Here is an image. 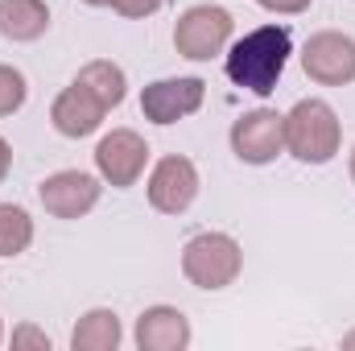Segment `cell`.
I'll return each mask as SVG.
<instances>
[{
  "label": "cell",
  "mask_w": 355,
  "mask_h": 351,
  "mask_svg": "<svg viewBox=\"0 0 355 351\" xmlns=\"http://www.w3.org/2000/svg\"><path fill=\"white\" fill-rule=\"evenodd\" d=\"M289 54H293L289 29L285 25H261L227 50V79L265 99L277 91V79L285 75Z\"/></svg>",
  "instance_id": "cell-1"
},
{
  "label": "cell",
  "mask_w": 355,
  "mask_h": 351,
  "mask_svg": "<svg viewBox=\"0 0 355 351\" xmlns=\"http://www.w3.org/2000/svg\"><path fill=\"white\" fill-rule=\"evenodd\" d=\"M343 145V124L327 99H297L285 112V149L306 166H327Z\"/></svg>",
  "instance_id": "cell-2"
},
{
  "label": "cell",
  "mask_w": 355,
  "mask_h": 351,
  "mask_svg": "<svg viewBox=\"0 0 355 351\" xmlns=\"http://www.w3.org/2000/svg\"><path fill=\"white\" fill-rule=\"evenodd\" d=\"M244 268V252L227 232H198L182 248V273L198 289H227Z\"/></svg>",
  "instance_id": "cell-3"
},
{
  "label": "cell",
  "mask_w": 355,
  "mask_h": 351,
  "mask_svg": "<svg viewBox=\"0 0 355 351\" xmlns=\"http://www.w3.org/2000/svg\"><path fill=\"white\" fill-rule=\"evenodd\" d=\"M232 42V12L215 4H194L178 17L174 25V50L190 62H207L223 54Z\"/></svg>",
  "instance_id": "cell-4"
},
{
  "label": "cell",
  "mask_w": 355,
  "mask_h": 351,
  "mask_svg": "<svg viewBox=\"0 0 355 351\" xmlns=\"http://www.w3.org/2000/svg\"><path fill=\"white\" fill-rule=\"evenodd\" d=\"M281 149H285V116L281 112L257 108L232 124V153L244 166H268L281 157Z\"/></svg>",
  "instance_id": "cell-5"
},
{
  "label": "cell",
  "mask_w": 355,
  "mask_h": 351,
  "mask_svg": "<svg viewBox=\"0 0 355 351\" xmlns=\"http://www.w3.org/2000/svg\"><path fill=\"white\" fill-rule=\"evenodd\" d=\"M145 166H149V145L132 128H112L95 145V170H99V178L107 186H116V190L137 186V178L145 174Z\"/></svg>",
  "instance_id": "cell-6"
},
{
  "label": "cell",
  "mask_w": 355,
  "mask_h": 351,
  "mask_svg": "<svg viewBox=\"0 0 355 351\" xmlns=\"http://www.w3.org/2000/svg\"><path fill=\"white\" fill-rule=\"evenodd\" d=\"M302 71L322 83V87H343L355 79V37L347 33H314L306 46H302Z\"/></svg>",
  "instance_id": "cell-7"
},
{
  "label": "cell",
  "mask_w": 355,
  "mask_h": 351,
  "mask_svg": "<svg viewBox=\"0 0 355 351\" xmlns=\"http://www.w3.org/2000/svg\"><path fill=\"white\" fill-rule=\"evenodd\" d=\"M99 194H103V182L83 170H58L37 186V198H42L46 215H54V219H83L99 203Z\"/></svg>",
  "instance_id": "cell-8"
},
{
  "label": "cell",
  "mask_w": 355,
  "mask_h": 351,
  "mask_svg": "<svg viewBox=\"0 0 355 351\" xmlns=\"http://www.w3.org/2000/svg\"><path fill=\"white\" fill-rule=\"evenodd\" d=\"M149 207L153 211H162V215H182V211H190V203L198 198V170H194V162L190 157H162L157 166H153V174H149Z\"/></svg>",
  "instance_id": "cell-9"
},
{
  "label": "cell",
  "mask_w": 355,
  "mask_h": 351,
  "mask_svg": "<svg viewBox=\"0 0 355 351\" xmlns=\"http://www.w3.org/2000/svg\"><path fill=\"white\" fill-rule=\"evenodd\" d=\"M202 95H207V83L194 79V75L157 79V83H149L141 91V112L153 124H178V120H186L202 108Z\"/></svg>",
  "instance_id": "cell-10"
},
{
  "label": "cell",
  "mask_w": 355,
  "mask_h": 351,
  "mask_svg": "<svg viewBox=\"0 0 355 351\" xmlns=\"http://www.w3.org/2000/svg\"><path fill=\"white\" fill-rule=\"evenodd\" d=\"M103 116H107V108H103L87 87H79V83H71L67 91H58V99L50 103V124H54L62 137H71V141L91 137V132L103 124Z\"/></svg>",
  "instance_id": "cell-11"
},
{
  "label": "cell",
  "mask_w": 355,
  "mask_h": 351,
  "mask_svg": "<svg viewBox=\"0 0 355 351\" xmlns=\"http://www.w3.org/2000/svg\"><path fill=\"white\" fill-rule=\"evenodd\" d=\"M137 348L141 351H182L190 348V318L178 306H149L137 318Z\"/></svg>",
  "instance_id": "cell-12"
},
{
  "label": "cell",
  "mask_w": 355,
  "mask_h": 351,
  "mask_svg": "<svg viewBox=\"0 0 355 351\" xmlns=\"http://www.w3.org/2000/svg\"><path fill=\"white\" fill-rule=\"evenodd\" d=\"M50 29L46 0H0V33L8 42H37Z\"/></svg>",
  "instance_id": "cell-13"
},
{
  "label": "cell",
  "mask_w": 355,
  "mask_h": 351,
  "mask_svg": "<svg viewBox=\"0 0 355 351\" xmlns=\"http://www.w3.org/2000/svg\"><path fill=\"white\" fill-rule=\"evenodd\" d=\"M120 339H124V331H120V314L116 310H87L79 323H75V331H71V348L75 351H116L120 348Z\"/></svg>",
  "instance_id": "cell-14"
},
{
  "label": "cell",
  "mask_w": 355,
  "mask_h": 351,
  "mask_svg": "<svg viewBox=\"0 0 355 351\" xmlns=\"http://www.w3.org/2000/svg\"><path fill=\"white\" fill-rule=\"evenodd\" d=\"M75 83L79 87H87L107 112L112 108H120L124 103V95H128V75L112 62V58H95V62H87L79 75H75Z\"/></svg>",
  "instance_id": "cell-15"
},
{
  "label": "cell",
  "mask_w": 355,
  "mask_h": 351,
  "mask_svg": "<svg viewBox=\"0 0 355 351\" xmlns=\"http://www.w3.org/2000/svg\"><path fill=\"white\" fill-rule=\"evenodd\" d=\"M33 244V219L17 203H0V257H21Z\"/></svg>",
  "instance_id": "cell-16"
},
{
  "label": "cell",
  "mask_w": 355,
  "mask_h": 351,
  "mask_svg": "<svg viewBox=\"0 0 355 351\" xmlns=\"http://www.w3.org/2000/svg\"><path fill=\"white\" fill-rule=\"evenodd\" d=\"M25 95H29L25 75H21L17 67H4V62H0V116H12V112H21Z\"/></svg>",
  "instance_id": "cell-17"
},
{
  "label": "cell",
  "mask_w": 355,
  "mask_h": 351,
  "mask_svg": "<svg viewBox=\"0 0 355 351\" xmlns=\"http://www.w3.org/2000/svg\"><path fill=\"white\" fill-rule=\"evenodd\" d=\"M8 343H12V351H50V335L33 323H21V327H12Z\"/></svg>",
  "instance_id": "cell-18"
},
{
  "label": "cell",
  "mask_w": 355,
  "mask_h": 351,
  "mask_svg": "<svg viewBox=\"0 0 355 351\" xmlns=\"http://www.w3.org/2000/svg\"><path fill=\"white\" fill-rule=\"evenodd\" d=\"M120 17H132V21H141V17H153L157 8H166V0H107Z\"/></svg>",
  "instance_id": "cell-19"
},
{
  "label": "cell",
  "mask_w": 355,
  "mask_h": 351,
  "mask_svg": "<svg viewBox=\"0 0 355 351\" xmlns=\"http://www.w3.org/2000/svg\"><path fill=\"white\" fill-rule=\"evenodd\" d=\"M314 0H261V8L268 12H281V17H297V12H306Z\"/></svg>",
  "instance_id": "cell-20"
},
{
  "label": "cell",
  "mask_w": 355,
  "mask_h": 351,
  "mask_svg": "<svg viewBox=\"0 0 355 351\" xmlns=\"http://www.w3.org/2000/svg\"><path fill=\"white\" fill-rule=\"evenodd\" d=\"M8 170H12V149H8V141L0 137V182L8 178Z\"/></svg>",
  "instance_id": "cell-21"
},
{
  "label": "cell",
  "mask_w": 355,
  "mask_h": 351,
  "mask_svg": "<svg viewBox=\"0 0 355 351\" xmlns=\"http://www.w3.org/2000/svg\"><path fill=\"white\" fill-rule=\"evenodd\" d=\"M343 348H347V351H355V331H352V335H343Z\"/></svg>",
  "instance_id": "cell-22"
},
{
  "label": "cell",
  "mask_w": 355,
  "mask_h": 351,
  "mask_svg": "<svg viewBox=\"0 0 355 351\" xmlns=\"http://www.w3.org/2000/svg\"><path fill=\"white\" fill-rule=\"evenodd\" d=\"M352 182H355V149H352Z\"/></svg>",
  "instance_id": "cell-23"
},
{
  "label": "cell",
  "mask_w": 355,
  "mask_h": 351,
  "mask_svg": "<svg viewBox=\"0 0 355 351\" xmlns=\"http://www.w3.org/2000/svg\"><path fill=\"white\" fill-rule=\"evenodd\" d=\"M83 4H107V0H83Z\"/></svg>",
  "instance_id": "cell-24"
},
{
  "label": "cell",
  "mask_w": 355,
  "mask_h": 351,
  "mask_svg": "<svg viewBox=\"0 0 355 351\" xmlns=\"http://www.w3.org/2000/svg\"><path fill=\"white\" fill-rule=\"evenodd\" d=\"M0 343H4V323H0Z\"/></svg>",
  "instance_id": "cell-25"
}]
</instances>
